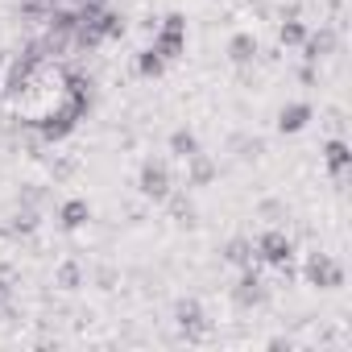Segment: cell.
Returning <instances> with one entry per match:
<instances>
[{"label":"cell","instance_id":"obj_14","mask_svg":"<svg viewBox=\"0 0 352 352\" xmlns=\"http://www.w3.org/2000/svg\"><path fill=\"white\" fill-rule=\"evenodd\" d=\"M96 25H100V34H104V42H120L124 34H129V17L120 13V9H100L96 13Z\"/></svg>","mask_w":352,"mask_h":352},{"label":"cell","instance_id":"obj_1","mask_svg":"<svg viewBox=\"0 0 352 352\" xmlns=\"http://www.w3.org/2000/svg\"><path fill=\"white\" fill-rule=\"evenodd\" d=\"M79 120H83V112H79L71 100H63L58 108H50L46 116L34 120V133H38L42 145H58V141H67V137L79 129Z\"/></svg>","mask_w":352,"mask_h":352},{"label":"cell","instance_id":"obj_3","mask_svg":"<svg viewBox=\"0 0 352 352\" xmlns=\"http://www.w3.org/2000/svg\"><path fill=\"white\" fill-rule=\"evenodd\" d=\"M137 191L149 199V204H166V195L174 191V170L166 157H145L141 170H137Z\"/></svg>","mask_w":352,"mask_h":352},{"label":"cell","instance_id":"obj_17","mask_svg":"<svg viewBox=\"0 0 352 352\" xmlns=\"http://www.w3.org/2000/svg\"><path fill=\"white\" fill-rule=\"evenodd\" d=\"M307 34H311V25L302 17H282L278 21V46H286V50H298Z\"/></svg>","mask_w":352,"mask_h":352},{"label":"cell","instance_id":"obj_25","mask_svg":"<svg viewBox=\"0 0 352 352\" xmlns=\"http://www.w3.org/2000/svg\"><path fill=\"white\" fill-rule=\"evenodd\" d=\"M96 282H100V290H112V282H116V274H112V270H100V274H96Z\"/></svg>","mask_w":352,"mask_h":352},{"label":"cell","instance_id":"obj_20","mask_svg":"<svg viewBox=\"0 0 352 352\" xmlns=\"http://www.w3.org/2000/svg\"><path fill=\"white\" fill-rule=\"evenodd\" d=\"M54 282H58V290H79V286L87 282L83 261H63V265L54 270Z\"/></svg>","mask_w":352,"mask_h":352},{"label":"cell","instance_id":"obj_22","mask_svg":"<svg viewBox=\"0 0 352 352\" xmlns=\"http://www.w3.org/2000/svg\"><path fill=\"white\" fill-rule=\"evenodd\" d=\"M13 228H17V232H34V228H38V212H34V208H21L17 220H13Z\"/></svg>","mask_w":352,"mask_h":352},{"label":"cell","instance_id":"obj_10","mask_svg":"<svg viewBox=\"0 0 352 352\" xmlns=\"http://www.w3.org/2000/svg\"><path fill=\"white\" fill-rule=\"evenodd\" d=\"M183 166H187V187H212V183L220 179V162H216L212 153H204V149L191 153Z\"/></svg>","mask_w":352,"mask_h":352},{"label":"cell","instance_id":"obj_8","mask_svg":"<svg viewBox=\"0 0 352 352\" xmlns=\"http://www.w3.org/2000/svg\"><path fill=\"white\" fill-rule=\"evenodd\" d=\"M302 63H311V67H319V63H327L336 50H340V34H336V25H319V30H311L307 38H302Z\"/></svg>","mask_w":352,"mask_h":352},{"label":"cell","instance_id":"obj_4","mask_svg":"<svg viewBox=\"0 0 352 352\" xmlns=\"http://www.w3.org/2000/svg\"><path fill=\"white\" fill-rule=\"evenodd\" d=\"M253 253H257V261L270 265V270H290V261H294V241L286 236V228L270 224V228L253 241Z\"/></svg>","mask_w":352,"mask_h":352},{"label":"cell","instance_id":"obj_12","mask_svg":"<svg viewBox=\"0 0 352 352\" xmlns=\"http://www.w3.org/2000/svg\"><path fill=\"white\" fill-rule=\"evenodd\" d=\"M87 224H91V204H87V199L71 195V199L58 204V228H63V232H83Z\"/></svg>","mask_w":352,"mask_h":352},{"label":"cell","instance_id":"obj_13","mask_svg":"<svg viewBox=\"0 0 352 352\" xmlns=\"http://www.w3.org/2000/svg\"><path fill=\"white\" fill-rule=\"evenodd\" d=\"M311 120H315V108H311L307 100H294V104H286V108L278 112V133H282V137H294V133H302Z\"/></svg>","mask_w":352,"mask_h":352},{"label":"cell","instance_id":"obj_11","mask_svg":"<svg viewBox=\"0 0 352 352\" xmlns=\"http://www.w3.org/2000/svg\"><path fill=\"white\" fill-rule=\"evenodd\" d=\"M224 54H228V63H232V67H241V71H245V67H253V63H257V54H261V42H257L249 30H241V34H232V38H228Z\"/></svg>","mask_w":352,"mask_h":352},{"label":"cell","instance_id":"obj_16","mask_svg":"<svg viewBox=\"0 0 352 352\" xmlns=\"http://www.w3.org/2000/svg\"><path fill=\"white\" fill-rule=\"evenodd\" d=\"M166 145H170V153L179 157V162H187L191 153H199V149H204V145H199V133H195V129H187V124H183V129H174Z\"/></svg>","mask_w":352,"mask_h":352},{"label":"cell","instance_id":"obj_9","mask_svg":"<svg viewBox=\"0 0 352 352\" xmlns=\"http://www.w3.org/2000/svg\"><path fill=\"white\" fill-rule=\"evenodd\" d=\"M323 170L331 174V183H336V187H344V183H348L352 149H348V141H344V137H331V141L323 145Z\"/></svg>","mask_w":352,"mask_h":352},{"label":"cell","instance_id":"obj_5","mask_svg":"<svg viewBox=\"0 0 352 352\" xmlns=\"http://www.w3.org/2000/svg\"><path fill=\"white\" fill-rule=\"evenodd\" d=\"M302 278H307V286H315V290H344V282H348V274H344V265L331 257V253H307V261H302Z\"/></svg>","mask_w":352,"mask_h":352},{"label":"cell","instance_id":"obj_21","mask_svg":"<svg viewBox=\"0 0 352 352\" xmlns=\"http://www.w3.org/2000/svg\"><path fill=\"white\" fill-rule=\"evenodd\" d=\"M257 216H261V220H270V224H278V220L286 216V208H282L278 199H261V208H257Z\"/></svg>","mask_w":352,"mask_h":352},{"label":"cell","instance_id":"obj_15","mask_svg":"<svg viewBox=\"0 0 352 352\" xmlns=\"http://www.w3.org/2000/svg\"><path fill=\"white\" fill-rule=\"evenodd\" d=\"M166 67H170V63H166L153 46L137 50V58H133V71H137L141 79H149V83H153V79H162V75H166Z\"/></svg>","mask_w":352,"mask_h":352},{"label":"cell","instance_id":"obj_23","mask_svg":"<svg viewBox=\"0 0 352 352\" xmlns=\"http://www.w3.org/2000/svg\"><path fill=\"white\" fill-rule=\"evenodd\" d=\"M261 153H265V141H257V137L241 141V157H261Z\"/></svg>","mask_w":352,"mask_h":352},{"label":"cell","instance_id":"obj_2","mask_svg":"<svg viewBox=\"0 0 352 352\" xmlns=\"http://www.w3.org/2000/svg\"><path fill=\"white\" fill-rule=\"evenodd\" d=\"M166 63H179L187 54V13H166L153 30V42H149Z\"/></svg>","mask_w":352,"mask_h":352},{"label":"cell","instance_id":"obj_24","mask_svg":"<svg viewBox=\"0 0 352 352\" xmlns=\"http://www.w3.org/2000/svg\"><path fill=\"white\" fill-rule=\"evenodd\" d=\"M315 79H319V71H315L311 63H302V71H298V83H302V87H315Z\"/></svg>","mask_w":352,"mask_h":352},{"label":"cell","instance_id":"obj_18","mask_svg":"<svg viewBox=\"0 0 352 352\" xmlns=\"http://www.w3.org/2000/svg\"><path fill=\"white\" fill-rule=\"evenodd\" d=\"M224 261H228V265H236V270H249V265H257L253 241H249V236H232V241L224 245Z\"/></svg>","mask_w":352,"mask_h":352},{"label":"cell","instance_id":"obj_6","mask_svg":"<svg viewBox=\"0 0 352 352\" xmlns=\"http://www.w3.org/2000/svg\"><path fill=\"white\" fill-rule=\"evenodd\" d=\"M228 298H232V307H236V311H257V307H265V298H270V286L261 282L257 265L241 270V278H236V286L228 290Z\"/></svg>","mask_w":352,"mask_h":352},{"label":"cell","instance_id":"obj_26","mask_svg":"<svg viewBox=\"0 0 352 352\" xmlns=\"http://www.w3.org/2000/svg\"><path fill=\"white\" fill-rule=\"evenodd\" d=\"M9 298V282H0V302H5Z\"/></svg>","mask_w":352,"mask_h":352},{"label":"cell","instance_id":"obj_7","mask_svg":"<svg viewBox=\"0 0 352 352\" xmlns=\"http://www.w3.org/2000/svg\"><path fill=\"white\" fill-rule=\"evenodd\" d=\"M174 327L183 331V340H204L208 336V315L199 298H179L174 302Z\"/></svg>","mask_w":352,"mask_h":352},{"label":"cell","instance_id":"obj_19","mask_svg":"<svg viewBox=\"0 0 352 352\" xmlns=\"http://www.w3.org/2000/svg\"><path fill=\"white\" fill-rule=\"evenodd\" d=\"M166 204H170V216H174V224H183V228H195L199 224V212H195V204L187 199V195H166Z\"/></svg>","mask_w":352,"mask_h":352}]
</instances>
